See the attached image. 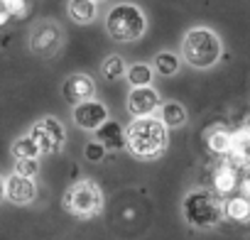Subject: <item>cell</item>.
Masks as SVG:
<instances>
[{
    "instance_id": "obj_15",
    "label": "cell",
    "mask_w": 250,
    "mask_h": 240,
    "mask_svg": "<svg viewBox=\"0 0 250 240\" xmlns=\"http://www.w3.org/2000/svg\"><path fill=\"white\" fill-rule=\"evenodd\" d=\"M223 216H228L230 220L235 223H245L250 220V199L245 194L240 196H230L226 203H223Z\"/></svg>"
},
{
    "instance_id": "obj_6",
    "label": "cell",
    "mask_w": 250,
    "mask_h": 240,
    "mask_svg": "<svg viewBox=\"0 0 250 240\" xmlns=\"http://www.w3.org/2000/svg\"><path fill=\"white\" fill-rule=\"evenodd\" d=\"M30 138L35 140V145L40 147L42 155H49V152L62 150V145L66 140V130H64V125L59 123L57 118H42V120H37V123L32 125Z\"/></svg>"
},
{
    "instance_id": "obj_2",
    "label": "cell",
    "mask_w": 250,
    "mask_h": 240,
    "mask_svg": "<svg viewBox=\"0 0 250 240\" xmlns=\"http://www.w3.org/2000/svg\"><path fill=\"white\" fill-rule=\"evenodd\" d=\"M182 57L194 69H211L223 57V44L218 35L208 27H194L182 42Z\"/></svg>"
},
{
    "instance_id": "obj_1",
    "label": "cell",
    "mask_w": 250,
    "mask_h": 240,
    "mask_svg": "<svg viewBox=\"0 0 250 240\" xmlns=\"http://www.w3.org/2000/svg\"><path fill=\"white\" fill-rule=\"evenodd\" d=\"M167 125L160 118L143 115L125 128V147L140 160H155L167 150Z\"/></svg>"
},
{
    "instance_id": "obj_12",
    "label": "cell",
    "mask_w": 250,
    "mask_h": 240,
    "mask_svg": "<svg viewBox=\"0 0 250 240\" xmlns=\"http://www.w3.org/2000/svg\"><path fill=\"white\" fill-rule=\"evenodd\" d=\"M96 133V140L110 152V150H123L125 147V128L118 123V120H105V123L98 128V130H93Z\"/></svg>"
},
{
    "instance_id": "obj_21",
    "label": "cell",
    "mask_w": 250,
    "mask_h": 240,
    "mask_svg": "<svg viewBox=\"0 0 250 240\" xmlns=\"http://www.w3.org/2000/svg\"><path fill=\"white\" fill-rule=\"evenodd\" d=\"M103 79L105 81H118L120 76H125V71H128V69H125V61L118 57V54H113V57H108L105 61H103Z\"/></svg>"
},
{
    "instance_id": "obj_9",
    "label": "cell",
    "mask_w": 250,
    "mask_h": 240,
    "mask_svg": "<svg viewBox=\"0 0 250 240\" xmlns=\"http://www.w3.org/2000/svg\"><path fill=\"white\" fill-rule=\"evenodd\" d=\"M59 42H62V32H59V27L52 25V22H44V25L35 27L32 40H30V47H32L35 54L52 57V54L59 49Z\"/></svg>"
},
{
    "instance_id": "obj_16",
    "label": "cell",
    "mask_w": 250,
    "mask_h": 240,
    "mask_svg": "<svg viewBox=\"0 0 250 240\" xmlns=\"http://www.w3.org/2000/svg\"><path fill=\"white\" fill-rule=\"evenodd\" d=\"M69 18L76 25H88L96 20V3L93 0H69Z\"/></svg>"
},
{
    "instance_id": "obj_8",
    "label": "cell",
    "mask_w": 250,
    "mask_h": 240,
    "mask_svg": "<svg viewBox=\"0 0 250 240\" xmlns=\"http://www.w3.org/2000/svg\"><path fill=\"white\" fill-rule=\"evenodd\" d=\"M160 93L152 86H133L130 96H128V110L133 118H143V115H152L160 108Z\"/></svg>"
},
{
    "instance_id": "obj_22",
    "label": "cell",
    "mask_w": 250,
    "mask_h": 240,
    "mask_svg": "<svg viewBox=\"0 0 250 240\" xmlns=\"http://www.w3.org/2000/svg\"><path fill=\"white\" fill-rule=\"evenodd\" d=\"M105 147L98 142V140H91L86 147H83V157L88 160V162H101V160H105Z\"/></svg>"
},
{
    "instance_id": "obj_14",
    "label": "cell",
    "mask_w": 250,
    "mask_h": 240,
    "mask_svg": "<svg viewBox=\"0 0 250 240\" xmlns=\"http://www.w3.org/2000/svg\"><path fill=\"white\" fill-rule=\"evenodd\" d=\"M160 120L167 128H182L187 123V108L177 100L160 103Z\"/></svg>"
},
{
    "instance_id": "obj_4",
    "label": "cell",
    "mask_w": 250,
    "mask_h": 240,
    "mask_svg": "<svg viewBox=\"0 0 250 240\" xmlns=\"http://www.w3.org/2000/svg\"><path fill=\"white\" fill-rule=\"evenodd\" d=\"M182 208H184V220L199 230L213 228L223 218V203L218 201L216 194H211L206 189H196V191L187 194Z\"/></svg>"
},
{
    "instance_id": "obj_27",
    "label": "cell",
    "mask_w": 250,
    "mask_h": 240,
    "mask_svg": "<svg viewBox=\"0 0 250 240\" xmlns=\"http://www.w3.org/2000/svg\"><path fill=\"white\" fill-rule=\"evenodd\" d=\"M245 128H248V130H250V118H248V120H245Z\"/></svg>"
},
{
    "instance_id": "obj_7",
    "label": "cell",
    "mask_w": 250,
    "mask_h": 240,
    "mask_svg": "<svg viewBox=\"0 0 250 240\" xmlns=\"http://www.w3.org/2000/svg\"><path fill=\"white\" fill-rule=\"evenodd\" d=\"M105 120H108V108L101 100L88 98L74 105V123L81 130H98Z\"/></svg>"
},
{
    "instance_id": "obj_25",
    "label": "cell",
    "mask_w": 250,
    "mask_h": 240,
    "mask_svg": "<svg viewBox=\"0 0 250 240\" xmlns=\"http://www.w3.org/2000/svg\"><path fill=\"white\" fill-rule=\"evenodd\" d=\"M8 20H10V13H8L3 5H0V27H3V25H8Z\"/></svg>"
},
{
    "instance_id": "obj_24",
    "label": "cell",
    "mask_w": 250,
    "mask_h": 240,
    "mask_svg": "<svg viewBox=\"0 0 250 240\" xmlns=\"http://www.w3.org/2000/svg\"><path fill=\"white\" fill-rule=\"evenodd\" d=\"M0 5L10 13V18H13V15H15V18H22V15L27 13L25 0H0Z\"/></svg>"
},
{
    "instance_id": "obj_17",
    "label": "cell",
    "mask_w": 250,
    "mask_h": 240,
    "mask_svg": "<svg viewBox=\"0 0 250 240\" xmlns=\"http://www.w3.org/2000/svg\"><path fill=\"white\" fill-rule=\"evenodd\" d=\"M206 142H208V150L213 155H228L233 150V135H230V130H223V128L213 130Z\"/></svg>"
},
{
    "instance_id": "obj_23",
    "label": "cell",
    "mask_w": 250,
    "mask_h": 240,
    "mask_svg": "<svg viewBox=\"0 0 250 240\" xmlns=\"http://www.w3.org/2000/svg\"><path fill=\"white\" fill-rule=\"evenodd\" d=\"M37 169H40V164H37V160H18L15 162V174H20V177H35L37 174Z\"/></svg>"
},
{
    "instance_id": "obj_11",
    "label": "cell",
    "mask_w": 250,
    "mask_h": 240,
    "mask_svg": "<svg viewBox=\"0 0 250 240\" xmlns=\"http://www.w3.org/2000/svg\"><path fill=\"white\" fill-rule=\"evenodd\" d=\"M37 196V186L30 177H20V174H13L10 179H5V199L18 203V206H25L30 203L32 199Z\"/></svg>"
},
{
    "instance_id": "obj_13",
    "label": "cell",
    "mask_w": 250,
    "mask_h": 240,
    "mask_svg": "<svg viewBox=\"0 0 250 240\" xmlns=\"http://www.w3.org/2000/svg\"><path fill=\"white\" fill-rule=\"evenodd\" d=\"M211 181H213L216 194H221V196H230V194L238 189V184H240V179H238V169H235L230 162H223V164H218V167L213 169Z\"/></svg>"
},
{
    "instance_id": "obj_19",
    "label": "cell",
    "mask_w": 250,
    "mask_h": 240,
    "mask_svg": "<svg viewBox=\"0 0 250 240\" xmlns=\"http://www.w3.org/2000/svg\"><path fill=\"white\" fill-rule=\"evenodd\" d=\"M155 71L160 76H174L179 71V57L174 52H160L155 59Z\"/></svg>"
},
{
    "instance_id": "obj_10",
    "label": "cell",
    "mask_w": 250,
    "mask_h": 240,
    "mask_svg": "<svg viewBox=\"0 0 250 240\" xmlns=\"http://www.w3.org/2000/svg\"><path fill=\"white\" fill-rule=\"evenodd\" d=\"M93 91H96L93 79H91V76H86V74H71V76L64 81V86H62L64 100H66V103H71V105H76V103H81V100L93 98Z\"/></svg>"
},
{
    "instance_id": "obj_20",
    "label": "cell",
    "mask_w": 250,
    "mask_h": 240,
    "mask_svg": "<svg viewBox=\"0 0 250 240\" xmlns=\"http://www.w3.org/2000/svg\"><path fill=\"white\" fill-rule=\"evenodd\" d=\"M13 155H15V160H37L42 152L35 145V140L27 135V138H20L13 142Z\"/></svg>"
},
{
    "instance_id": "obj_3",
    "label": "cell",
    "mask_w": 250,
    "mask_h": 240,
    "mask_svg": "<svg viewBox=\"0 0 250 240\" xmlns=\"http://www.w3.org/2000/svg\"><path fill=\"white\" fill-rule=\"evenodd\" d=\"M105 30L115 42H135L147 30V18L135 3H118L105 15Z\"/></svg>"
},
{
    "instance_id": "obj_28",
    "label": "cell",
    "mask_w": 250,
    "mask_h": 240,
    "mask_svg": "<svg viewBox=\"0 0 250 240\" xmlns=\"http://www.w3.org/2000/svg\"><path fill=\"white\" fill-rule=\"evenodd\" d=\"M93 3H96V5H101V3H105V0H93Z\"/></svg>"
},
{
    "instance_id": "obj_5",
    "label": "cell",
    "mask_w": 250,
    "mask_h": 240,
    "mask_svg": "<svg viewBox=\"0 0 250 240\" xmlns=\"http://www.w3.org/2000/svg\"><path fill=\"white\" fill-rule=\"evenodd\" d=\"M64 206H66L69 213H74V216H79V218H93V216H98L101 208H103V191L98 189L96 181L81 179V181H76V184L66 191Z\"/></svg>"
},
{
    "instance_id": "obj_18",
    "label": "cell",
    "mask_w": 250,
    "mask_h": 240,
    "mask_svg": "<svg viewBox=\"0 0 250 240\" xmlns=\"http://www.w3.org/2000/svg\"><path fill=\"white\" fill-rule=\"evenodd\" d=\"M125 79L130 81V86H150L155 79V69L150 64H133L125 71Z\"/></svg>"
},
{
    "instance_id": "obj_26",
    "label": "cell",
    "mask_w": 250,
    "mask_h": 240,
    "mask_svg": "<svg viewBox=\"0 0 250 240\" xmlns=\"http://www.w3.org/2000/svg\"><path fill=\"white\" fill-rule=\"evenodd\" d=\"M3 199H5V179L0 177V201H3Z\"/></svg>"
}]
</instances>
